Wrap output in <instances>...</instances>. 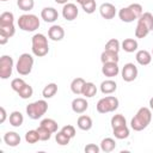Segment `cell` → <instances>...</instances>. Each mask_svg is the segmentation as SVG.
<instances>
[{"instance_id": "1", "label": "cell", "mask_w": 153, "mask_h": 153, "mask_svg": "<svg viewBox=\"0 0 153 153\" xmlns=\"http://www.w3.org/2000/svg\"><path fill=\"white\" fill-rule=\"evenodd\" d=\"M152 121V111L147 106H142L137 110L135 116L130 121V127L135 131H141L148 127Z\"/></svg>"}, {"instance_id": "2", "label": "cell", "mask_w": 153, "mask_h": 153, "mask_svg": "<svg viewBox=\"0 0 153 153\" xmlns=\"http://www.w3.org/2000/svg\"><path fill=\"white\" fill-rule=\"evenodd\" d=\"M31 50L32 54L37 57H43L49 51L48 38L43 33H36L31 38Z\"/></svg>"}, {"instance_id": "3", "label": "cell", "mask_w": 153, "mask_h": 153, "mask_svg": "<svg viewBox=\"0 0 153 153\" xmlns=\"http://www.w3.org/2000/svg\"><path fill=\"white\" fill-rule=\"evenodd\" d=\"M18 26L20 30L23 31H26V32H32V31H36L38 27H39V19L37 16L35 14H23L18 18V22H17Z\"/></svg>"}, {"instance_id": "4", "label": "cell", "mask_w": 153, "mask_h": 153, "mask_svg": "<svg viewBox=\"0 0 153 153\" xmlns=\"http://www.w3.org/2000/svg\"><path fill=\"white\" fill-rule=\"evenodd\" d=\"M47 111H48V103L44 99L32 102V103H30L26 106V115L31 120H38V118H41Z\"/></svg>"}, {"instance_id": "5", "label": "cell", "mask_w": 153, "mask_h": 153, "mask_svg": "<svg viewBox=\"0 0 153 153\" xmlns=\"http://www.w3.org/2000/svg\"><path fill=\"white\" fill-rule=\"evenodd\" d=\"M118 105H120V102L115 96H106L98 100L96 108L99 114H108V112L115 111L118 108Z\"/></svg>"}, {"instance_id": "6", "label": "cell", "mask_w": 153, "mask_h": 153, "mask_svg": "<svg viewBox=\"0 0 153 153\" xmlns=\"http://www.w3.org/2000/svg\"><path fill=\"white\" fill-rule=\"evenodd\" d=\"M33 67V57L29 53H23L16 65V69L20 75H29Z\"/></svg>"}, {"instance_id": "7", "label": "cell", "mask_w": 153, "mask_h": 153, "mask_svg": "<svg viewBox=\"0 0 153 153\" xmlns=\"http://www.w3.org/2000/svg\"><path fill=\"white\" fill-rule=\"evenodd\" d=\"M13 71V59L8 55H2L0 57V78L8 79Z\"/></svg>"}, {"instance_id": "8", "label": "cell", "mask_w": 153, "mask_h": 153, "mask_svg": "<svg viewBox=\"0 0 153 153\" xmlns=\"http://www.w3.org/2000/svg\"><path fill=\"white\" fill-rule=\"evenodd\" d=\"M137 67L131 63V62H128L123 66L122 71H121V75H122V79L127 82H130V81H134L136 78H137Z\"/></svg>"}, {"instance_id": "9", "label": "cell", "mask_w": 153, "mask_h": 153, "mask_svg": "<svg viewBox=\"0 0 153 153\" xmlns=\"http://www.w3.org/2000/svg\"><path fill=\"white\" fill-rule=\"evenodd\" d=\"M78 14H79V10H78V7H76L75 4L67 2V4L63 5V7H62V17L66 20L72 22V20L76 19Z\"/></svg>"}, {"instance_id": "10", "label": "cell", "mask_w": 153, "mask_h": 153, "mask_svg": "<svg viewBox=\"0 0 153 153\" xmlns=\"http://www.w3.org/2000/svg\"><path fill=\"white\" fill-rule=\"evenodd\" d=\"M99 13L104 19L110 20V19L115 18V16H116V7H115V5H112L110 2H104L99 7Z\"/></svg>"}, {"instance_id": "11", "label": "cell", "mask_w": 153, "mask_h": 153, "mask_svg": "<svg viewBox=\"0 0 153 153\" xmlns=\"http://www.w3.org/2000/svg\"><path fill=\"white\" fill-rule=\"evenodd\" d=\"M72 110L75 112V114H84L87 108H88V103L86 100V98H81V97H78V98H74L72 100Z\"/></svg>"}, {"instance_id": "12", "label": "cell", "mask_w": 153, "mask_h": 153, "mask_svg": "<svg viewBox=\"0 0 153 153\" xmlns=\"http://www.w3.org/2000/svg\"><path fill=\"white\" fill-rule=\"evenodd\" d=\"M102 73L108 78H114L120 73V67L117 62H106V63H103Z\"/></svg>"}, {"instance_id": "13", "label": "cell", "mask_w": 153, "mask_h": 153, "mask_svg": "<svg viewBox=\"0 0 153 153\" xmlns=\"http://www.w3.org/2000/svg\"><path fill=\"white\" fill-rule=\"evenodd\" d=\"M41 18L47 23H54L59 18V13L54 7H44L41 11Z\"/></svg>"}, {"instance_id": "14", "label": "cell", "mask_w": 153, "mask_h": 153, "mask_svg": "<svg viewBox=\"0 0 153 153\" xmlns=\"http://www.w3.org/2000/svg\"><path fill=\"white\" fill-rule=\"evenodd\" d=\"M48 37L51 39V41H61L65 37V30L62 26L60 25H53L49 27L48 30Z\"/></svg>"}, {"instance_id": "15", "label": "cell", "mask_w": 153, "mask_h": 153, "mask_svg": "<svg viewBox=\"0 0 153 153\" xmlns=\"http://www.w3.org/2000/svg\"><path fill=\"white\" fill-rule=\"evenodd\" d=\"M118 17H120V19H121L122 22H124V23H131V22H134V20H137L136 17H135V14L133 13V11L130 10L129 6L122 7V8L118 11Z\"/></svg>"}, {"instance_id": "16", "label": "cell", "mask_w": 153, "mask_h": 153, "mask_svg": "<svg viewBox=\"0 0 153 153\" xmlns=\"http://www.w3.org/2000/svg\"><path fill=\"white\" fill-rule=\"evenodd\" d=\"M135 59L137 61L139 65L141 66H147L151 63L152 61V54L148 51V50H137L136 51V55H135Z\"/></svg>"}, {"instance_id": "17", "label": "cell", "mask_w": 153, "mask_h": 153, "mask_svg": "<svg viewBox=\"0 0 153 153\" xmlns=\"http://www.w3.org/2000/svg\"><path fill=\"white\" fill-rule=\"evenodd\" d=\"M20 136H19V134L18 133H16V131H7L5 135H4V141H5V143L7 145V146H10V147H16V146H18L19 143H20Z\"/></svg>"}, {"instance_id": "18", "label": "cell", "mask_w": 153, "mask_h": 153, "mask_svg": "<svg viewBox=\"0 0 153 153\" xmlns=\"http://www.w3.org/2000/svg\"><path fill=\"white\" fill-rule=\"evenodd\" d=\"M116 88H117V84L111 79H106L100 84V91L103 94H111L116 91Z\"/></svg>"}, {"instance_id": "19", "label": "cell", "mask_w": 153, "mask_h": 153, "mask_svg": "<svg viewBox=\"0 0 153 153\" xmlns=\"http://www.w3.org/2000/svg\"><path fill=\"white\" fill-rule=\"evenodd\" d=\"M92 118L90 117V116H87V115H81V116H79L78 117V121H76V126H78V128L79 129H81V130H90L91 128H92Z\"/></svg>"}, {"instance_id": "20", "label": "cell", "mask_w": 153, "mask_h": 153, "mask_svg": "<svg viewBox=\"0 0 153 153\" xmlns=\"http://www.w3.org/2000/svg\"><path fill=\"white\" fill-rule=\"evenodd\" d=\"M137 41L135 38H126L123 39L122 44H121V48L126 51V53H134L137 50Z\"/></svg>"}, {"instance_id": "21", "label": "cell", "mask_w": 153, "mask_h": 153, "mask_svg": "<svg viewBox=\"0 0 153 153\" xmlns=\"http://www.w3.org/2000/svg\"><path fill=\"white\" fill-rule=\"evenodd\" d=\"M100 61H102V63H106V62H117L118 63V61H120L118 53L104 49V51L100 54Z\"/></svg>"}, {"instance_id": "22", "label": "cell", "mask_w": 153, "mask_h": 153, "mask_svg": "<svg viewBox=\"0 0 153 153\" xmlns=\"http://www.w3.org/2000/svg\"><path fill=\"white\" fill-rule=\"evenodd\" d=\"M85 82H86V81H85L82 78H80V76L73 79L72 82H71V91H72L74 94H76V96L81 94V93H82V88H84Z\"/></svg>"}, {"instance_id": "23", "label": "cell", "mask_w": 153, "mask_h": 153, "mask_svg": "<svg viewBox=\"0 0 153 153\" xmlns=\"http://www.w3.org/2000/svg\"><path fill=\"white\" fill-rule=\"evenodd\" d=\"M100 151L105 152V153H109V152H112L115 148H116V141L112 139V137H105L100 142Z\"/></svg>"}, {"instance_id": "24", "label": "cell", "mask_w": 153, "mask_h": 153, "mask_svg": "<svg viewBox=\"0 0 153 153\" xmlns=\"http://www.w3.org/2000/svg\"><path fill=\"white\" fill-rule=\"evenodd\" d=\"M10 124L13 126V127H20L24 122V116L20 111H13L10 114Z\"/></svg>"}, {"instance_id": "25", "label": "cell", "mask_w": 153, "mask_h": 153, "mask_svg": "<svg viewBox=\"0 0 153 153\" xmlns=\"http://www.w3.org/2000/svg\"><path fill=\"white\" fill-rule=\"evenodd\" d=\"M57 92V85L55 82H50V84H47L44 86V88L42 90V96L47 99L49 98H53Z\"/></svg>"}, {"instance_id": "26", "label": "cell", "mask_w": 153, "mask_h": 153, "mask_svg": "<svg viewBox=\"0 0 153 153\" xmlns=\"http://www.w3.org/2000/svg\"><path fill=\"white\" fill-rule=\"evenodd\" d=\"M137 22H141L149 31H153V14L149 12H143L141 17L137 19Z\"/></svg>"}, {"instance_id": "27", "label": "cell", "mask_w": 153, "mask_h": 153, "mask_svg": "<svg viewBox=\"0 0 153 153\" xmlns=\"http://www.w3.org/2000/svg\"><path fill=\"white\" fill-rule=\"evenodd\" d=\"M96 93H97V86L93 82H85L81 94L85 96L86 98H92L93 96H96Z\"/></svg>"}, {"instance_id": "28", "label": "cell", "mask_w": 153, "mask_h": 153, "mask_svg": "<svg viewBox=\"0 0 153 153\" xmlns=\"http://www.w3.org/2000/svg\"><path fill=\"white\" fill-rule=\"evenodd\" d=\"M39 126L47 128V129H48L49 131H51L53 134L57 131V127H59L57 122H56L55 120H53V118H44V120H42L41 123H39Z\"/></svg>"}, {"instance_id": "29", "label": "cell", "mask_w": 153, "mask_h": 153, "mask_svg": "<svg viewBox=\"0 0 153 153\" xmlns=\"http://www.w3.org/2000/svg\"><path fill=\"white\" fill-rule=\"evenodd\" d=\"M112 133H114V136L116 139L123 140V139H127L129 136V128L127 126H122V127L112 129Z\"/></svg>"}, {"instance_id": "30", "label": "cell", "mask_w": 153, "mask_h": 153, "mask_svg": "<svg viewBox=\"0 0 153 153\" xmlns=\"http://www.w3.org/2000/svg\"><path fill=\"white\" fill-rule=\"evenodd\" d=\"M111 127L112 129L115 128H118V127H122V126H127V121H126V117L121 114H116L111 117Z\"/></svg>"}, {"instance_id": "31", "label": "cell", "mask_w": 153, "mask_h": 153, "mask_svg": "<svg viewBox=\"0 0 153 153\" xmlns=\"http://www.w3.org/2000/svg\"><path fill=\"white\" fill-rule=\"evenodd\" d=\"M148 33H149V30L146 27V25H143L141 22H137L136 27H135V37L136 38H145Z\"/></svg>"}, {"instance_id": "32", "label": "cell", "mask_w": 153, "mask_h": 153, "mask_svg": "<svg viewBox=\"0 0 153 153\" xmlns=\"http://www.w3.org/2000/svg\"><path fill=\"white\" fill-rule=\"evenodd\" d=\"M25 141L27 143H36L37 141H39V135H38V131L37 129H31V130H27L26 134H25Z\"/></svg>"}, {"instance_id": "33", "label": "cell", "mask_w": 153, "mask_h": 153, "mask_svg": "<svg viewBox=\"0 0 153 153\" xmlns=\"http://www.w3.org/2000/svg\"><path fill=\"white\" fill-rule=\"evenodd\" d=\"M14 23V16L12 12H2L0 14V25H10Z\"/></svg>"}, {"instance_id": "34", "label": "cell", "mask_w": 153, "mask_h": 153, "mask_svg": "<svg viewBox=\"0 0 153 153\" xmlns=\"http://www.w3.org/2000/svg\"><path fill=\"white\" fill-rule=\"evenodd\" d=\"M121 49V43L118 39L116 38H111L106 42L105 44V50H110V51H115V53H118Z\"/></svg>"}, {"instance_id": "35", "label": "cell", "mask_w": 153, "mask_h": 153, "mask_svg": "<svg viewBox=\"0 0 153 153\" xmlns=\"http://www.w3.org/2000/svg\"><path fill=\"white\" fill-rule=\"evenodd\" d=\"M18 94H19V97H20L22 99H29V98H31L32 94H33V88H32L31 85L25 84L24 87L18 92Z\"/></svg>"}, {"instance_id": "36", "label": "cell", "mask_w": 153, "mask_h": 153, "mask_svg": "<svg viewBox=\"0 0 153 153\" xmlns=\"http://www.w3.org/2000/svg\"><path fill=\"white\" fill-rule=\"evenodd\" d=\"M17 6L24 11V12H27V11H31L35 6V1L33 0H17Z\"/></svg>"}, {"instance_id": "37", "label": "cell", "mask_w": 153, "mask_h": 153, "mask_svg": "<svg viewBox=\"0 0 153 153\" xmlns=\"http://www.w3.org/2000/svg\"><path fill=\"white\" fill-rule=\"evenodd\" d=\"M55 140H56V142L60 145V146H66V145H68L69 143V141H71V137L68 136V135H66L63 131H56V135H55Z\"/></svg>"}, {"instance_id": "38", "label": "cell", "mask_w": 153, "mask_h": 153, "mask_svg": "<svg viewBox=\"0 0 153 153\" xmlns=\"http://www.w3.org/2000/svg\"><path fill=\"white\" fill-rule=\"evenodd\" d=\"M0 32L6 35L7 37H12L16 33V27L14 24H10V25H0Z\"/></svg>"}, {"instance_id": "39", "label": "cell", "mask_w": 153, "mask_h": 153, "mask_svg": "<svg viewBox=\"0 0 153 153\" xmlns=\"http://www.w3.org/2000/svg\"><path fill=\"white\" fill-rule=\"evenodd\" d=\"M81 7H82V10H84L85 13H87V14H92V13L96 11V7H97L96 0H88V1H86L85 4H82Z\"/></svg>"}, {"instance_id": "40", "label": "cell", "mask_w": 153, "mask_h": 153, "mask_svg": "<svg viewBox=\"0 0 153 153\" xmlns=\"http://www.w3.org/2000/svg\"><path fill=\"white\" fill-rule=\"evenodd\" d=\"M37 131H38V135H39V140L41 141H48L51 137V134H53L51 131H49L47 128H44L42 126H39L37 128Z\"/></svg>"}, {"instance_id": "41", "label": "cell", "mask_w": 153, "mask_h": 153, "mask_svg": "<svg viewBox=\"0 0 153 153\" xmlns=\"http://www.w3.org/2000/svg\"><path fill=\"white\" fill-rule=\"evenodd\" d=\"M25 84H26V82H25L22 78H16V79H13V80L11 81V88L18 93V92L24 87Z\"/></svg>"}, {"instance_id": "42", "label": "cell", "mask_w": 153, "mask_h": 153, "mask_svg": "<svg viewBox=\"0 0 153 153\" xmlns=\"http://www.w3.org/2000/svg\"><path fill=\"white\" fill-rule=\"evenodd\" d=\"M129 7L133 11V13L135 14L136 19H139L141 17V14L143 13V8H142V6L140 4H131V5H129Z\"/></svg>"}, {"instance_id": "43", "label": "cell", "mask_w": 153, "mask_h": 153, "mask_svg": "<svg viewBox=\"0 0 153 153\" xmlns=\"http://www.w3.org/2000/svg\"><path fill=\"white\" fill-rule=\"evenodd\" d=\"M61 131H63V133H65L66 135H68L71 139L75 136V128H74L73 126H71V124L63 126V127L61 128Z\"/></svg>"}, {"instance_id": "44", "label": "cell", "mask_w": 153, "mask_h": 153, "mask_svg": "<svg viewBox=\"0 0 153 153\" xmlns=\"http://www.w3.org/2000/svg\"><path fill=\"white\" fill-rule=\"evenodd\" d=\"M100 151V147H98L94 143H88L85 146V152L86 153H98Z\"/></svg>"}, {"instance_id": "45", "label": "cell", "mask_w": 153, "mask_h": 153, "mask_svg": "<svg viewBox=\"0 0 153 153\" xmlns=\"http://www.w3.org/2000/svg\"><path fill=\"white\" fill-rule=\"evenodd\" d=\"M0 112H1V118H0V123H4L6 121V117H7V114H6V110L4 106L0 108Z\"/></svg>"}, {"instance_id": "46", "label": "cell", "mask_w": 153, "mask_h": 153, "mask_svg": "<svg viewBox=\"0 0 153 153\" xmlns=\"http://www.w3.org/2000/svg\"><path fill=\"white\" fill-rule=\"evenodd\" d=\"M8 39H10V37H7L6 35H4V33L0 32V44H1V45L6 44V43L8 42Z\"/></svg>"}, {"instance_id": "47", "label": "cell", "mask_w": 153, "mask_h": 153, "mask_svg": "<svg viewBox=\"0 0 153 153\" xmlns=\"http://www.w3.org/2000/svg\"><path fill=\"white\" fill-rule=\"evenodd\" d=\"M56 4H61V5H65V4H67V1L68 0H54Z\"/></svg>"}, {"instance_id": "48", "label": "cell", "mask_w": 153, "mask_h": 153, "mask_svg": "<svg viewBox=\"0 0 153 153\" xmlns=\"http://www.w3.org/2000/svg\"><path fill=\"white\" fill-rule=\"evenodd\" d=\"M149 109H151V110H153V97L149 99Z\"/></svg>"}, {"instance_id": "49", "label": "cell", "mask_w": 153, "mask_h": 153, "mask_svg": "<svg viewBox=\"0 0 153 153\" xmlns=\"http://www.w3.org/2000/svg\"><path fill=\"white\" fill-rule=\"evenodd\" d=\"M86 1H88V0H76V2H78V4H80V5H82V4H85Z\"/></svg>"}, {"instance_id": "50", "label": "cell", "mask_w": 153, "mask_h": 153, "mask_svg": "<svg viewBox=\"0 0 153 153\" xmlns=\"http://www.w3.org/2000/svg\"><path fill=\"white\" fill-rule=\"evenodd\" d=\"M152 55H153V49H152Z\"/></svg>"}, {"instance_id": "51", "label": "cell", "mask_w": 153, "mask_h": 153, "mask_svg": "<svg viewBox=\"0 0 153 153\" xmlns=\"http://www.w3.org/2000/svg\"><path fill=\"white\" fill-rule=\"evenodd\" d=\"M1 1H7V0H1Z\"/></svg>"}]
</instances>
